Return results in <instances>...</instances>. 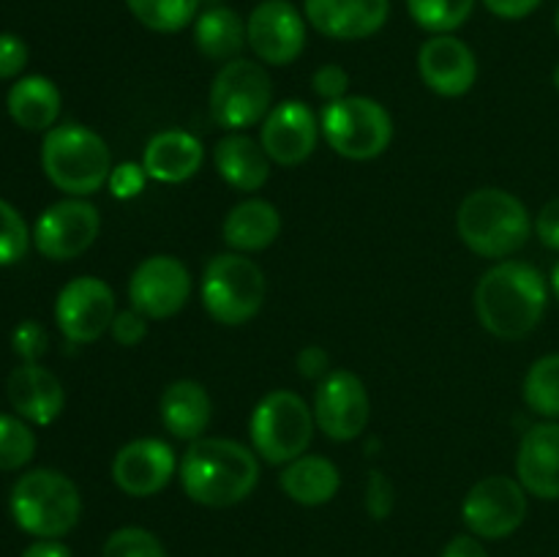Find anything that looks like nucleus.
I'll list each match as a JSON object with an SVG mask.
<instances>
[{
    "label": "nucleus",
    "mask_w": 559,
    "mask_h": 557,
    "mask_svg": "<svg viewBox=\"0 0 559 557\" xmlns=\"http://www.w3.org/2000/svg\"><path fill=\"white\" fill-rule=\"evenodd\" d=\"M257 484L260 457L238 440L200 437L180 459V486L197 506L233 508L251 497Z\"/></svg>",
    "instance_id": "obj_2"
},
{
    "label": "nucleus",
    "mask_w": 559,
    "mask_h": 557,
    "mask_svg": "<svg viewBox=\"0 0 559 557\" xmlns=\"http://www.w3.org/2000/svg\"><path fill=\"white\" fill-rule=\"evenodd\" d=\"M284 495L293 502L306 508L325 506L336 497L338 486H342V475L338 467L328 457H317V453H304V457L293 459L284 464L282 475H278Z\"/></svg>",
    "instance_id": "obj_27"
},
{
    "label": "nucleus",
    "mask_w": 559,
    "mask_h": 557,
    "mask_svg": "<svg viewBox=\"0 0 559 557\" xmlns=\"http://www.w3.org/2000/svg\"><path fill=\"white\" fill-rule=\"evenodd\" d=\"M533 229L546 249L559 251V197H555V200H549L540 208L538 216H535Z\"/></svg>",
    "instance_id": "obj_41"
},
{
    "label": "nucleus",
    "mask_w": 559,
    "mask_h": 557,
    "mask_svg": "<svg viewBox=\"0 0 559 557\" xmlns=\"http://www.w3.org/2000/svg\"><path fill=\"white\" fill-rule=\"evenodd\" d=\"M33 233L11 202L0 200V268L14 265L31 249Z\"/></svg>",
    "instance_id": "obj_33"
},
{
    "label": "nucleus",
    "mask_w": 559,
    "mask_h": 557,
    "mask_svg": "<svg viewBox=\"0 0 559 557\" xmlns=\"http://www.w3.org/2000/svg\"><path fill=\"white\" fill-rule=\"evenodd\" d=\"M102 216L85 197H69L49 205L33 224V246L52 262H69L85 254L98 238Z\"/></svg>",
    "instance_id": "obj_11"
},
{
    "label": "nucleus",
    "mask_w": 559,
    "mask_h": 557,
    "mask_svg": "<svg viewBox=\"0 0 559 557\" xmlns=\"http://www.w3.org/2000/svg\"><path fill=\"white\" fill-rule=\"evenodd\" d=\"M194 44L205 58L229 63L246 47V22L227 5H211L194 20Z\"/></svg>",
    "instance_id": "obj_28"
},
{
    "label": "nucleus",
    "mask_w": 559,
    "mask_h": 557,
    "mask_svg": "<svg viewBox=\"0 0 559 557\" xmlns=\"http://www.w3.org/2000/svg\"><path fill=\"white\" fill-rule=\"evenodd\" d=\"M442 557H489V552H486V546L480 544L478 535L467 533L448 541L445 549H442Z\"/></svg>",
    "instance_id": "obj_44"
},
{
    "label": "nucleus",
    "mask_w": 559,
    "mask_h": 557,
    "mask_svg": "<svg viewBox=\"0 0 559 557\" xmlns=\"http://www.w3.org/2000/svg\"><path fill=\"white\" fill-rule=\"evenodd\" d=\"M60 104H63V98H60L58 85L41 74L20 76L5 96L11 120L20 129L44 131V134L58 126Z\"/></svg>",
    "instance_id": "obj_26"
},
{
    "label": "nucleus",
    "mask_w": 559,
    "mask_h": 557,
    "mask_svg": "<svg viewBox=\"0 0 559 557\" xmlns=\"http://www.w3.org/2000/svg\"><path fill=\"white\" fill-rule=\"evenodd\" d=\"M462 519L469 533L478 535V538H508L527 519V489L511 475L480 478L464 495Z\"/></svg>",
    "instance_id": "obj_10"
},
{
    "label": "nucleus",
    "mask_w": 559,
    "mask_h": 557,
    "mask_svg": "<svg viewBox=\"0 0 559 557\" xmlns=\"http://www.w3.org/2000/svg\"><path fill=\"white\" fill-rule=\"evenodd\" d=\"M549 284L530 262L500 260L475 287V311L491 336L516 342L530 336L544 320Z\"/></svg>",
    "instance_id": "obj_1"
},
{
    "label": "nucleus",
    "mask_w": 559,
    "mask_h": 557,
    "mask_svg": "<svg viewBox=\"0 0 559 557\" xmlns=\"http://www.w3.org/2000/svg\"><path fill=\"white\" fill-rule=\"evenodd\" d=\"M544 0H484L486 9L500 20H524L533 14Z\"/></svg>",
    "instance_id": "obj_43"
},
{
    "label": "nucleus",
    "mask_w": 559,
    "mask_h": 557,
    "mask_svg": "<svg viewBox=\"0 0 559 557\" xmlns=\"http://www.w3.org/2000/svg\"><path fill=\"white\" fill-rule=\"evenodd\" d=\"M551 82H555V87L559 91V63L555 66V74H551Z\"/></svg>",
    "instance_id": "obj_47"
},
{
    "label": "nucleus",
    "mask_w": 559,
    "mask_h": 557,
    "mask_svg": "<svg viewBox=\"0 0 559 557\" xmlns=\"http://www.w3.org/2000/svg\"><path fill=\"white\" fill-rule=\"evenodd\" d=\"M311 87H314V93L322 98V102L328 104L338 102V98L347 96L349 91L347 69H342L338 63L320 66V69L314 71V76H311Z\"/></svg>",
    "instance_id": "obj_38"
},
{
    "label": "nucleus",
    "mask_w": 559,
    "mask_h": 557,
    "mask_svg": "<svg viewBox=\"0 0 559 557\" xmlns=\"http://www.w3.org/2000/svg\"><path fill=\"white\" fill-rule=\"evenodd\" d=\"M320 131L338 156L349 162H371L391 147L393 118L374 98L344 96L325 104Z\"/></svg>",
    "instance_id": "obj_8"
},
{
    "label": "nucleus",
    "mask_w": 559,
    "mask_h": 557,
    "mask_svg": "<svg viewBox=\"0 0 559 557\" xmlns=\"http://www.w3.org/2000/svg\"><path fill=\"white\" fill-rule=\"evenodd\" d=\"M140 25L153 33H180L200 16L202 0H123Z\"/></svg>",
    "instance_id": "obj_29"
},
{
    "label": "nucleus",
    "mask_w": 559,
    "mask_h": 557,
    "mask_svg": "<svg viewBox=\"0 0 559 557\" xmlns=\"http://www.w3.org/2000/svg\"><path fill=\"white\" fill-rule=\"evenodd\" d=\"M475 0H407V11L415 25L437 33H453L473 16Z\"/></svg>",
    "instance_id": "obj_31"
},
{
    "label": "nucleus",
    "mask_w": 559,
    "mask_h": 557,
    "mask_svg": "<svg viewBox=\"0 0 559 557\" xmlns=\"http://www.w3.org/2000/svg\"><path fill=\"white\" fill-rule=\"evenodd\" d=\"M164 429L178 440H200L213 418L211 393L197 380H175L164 388L158 402Z\"/></svg>",
    "instance_id": "obj_23"
},
{
    "label": "nucleus",
    "mask_w": 559,
    "mask_h": 557,
    "mask_svg": "<svg viewBox=\"0 0 559 557\" xmlns=\"http://www.w3.org/2000/svg\"><path fill=\"white\" fill-rule=\"evenodd\" d=\"M246 42L267 66H289L306 49V20L289 0H262L246 20Z\"/></svg>",
    "instance_id": "obj_15"
},
{
    "label": "nucleus",
    "mask_w": 559,
    "mask_h": 557,
    "mask_svg": "<svg viewBox=\"0 0 559 557\" xmlns=\"http://www.w3.org/2000/svg\"><path fill=\"white\" fill-rule=\"evenodd\" d=\"M393 506H396L393 481L382 470H371L369 481H366V511H369V517L382 522V519L391 517Z\"/></svg>",
    "instance_id": "obj_36"
},
{
    "label": "nucleus",
    "mask_w": 559,
    "mask_h": 557,
    "mask_svg": "<svg viewBox=\"0 0 559 557\" xmlns=\"http://www.w3.org/2000/svg\"><path fill=\"white\" fill-rule=\"evenodd\" d=\"M191 298V273L178 257L153 254L134 268L129 278L131 309L147 320H167L178 315Z\"/></svg>",
    "instance_id": "obj_14"
},
{
    "label": "nucleus",
    "mask_w": 559,
    "mask_h": 557,
    "mask_svg": "<svg viewBox=\"0 0 559 557\" xmlns=\"http://www.w3.org/2000/svg\"><path fill=\"white\" fill-rule=\"evenodd\" d=\"M516 478L527 495L559 500V424L544 420L524 431L516 453Z\"/></svg>",
    "instance_id": "obj_20"
},
{
    "label": "nucleus",
    "mask_w": 559,
    "mask_h": 557,
    "mask_svg": "<svg viewBox=\"0 0 559 557\" xmlns=\"http://www.w3.org/2000/svg\"><path fill=\"white\" fill-rule=\"evenodd\" d=\"M102 557H167V549L151 530L120 528L104 541Z\"/></svg>",
    "instance_id": "obj_34"
},
{
    "label": "nucleus",
    "mask_w": 559,
    "mask_h": 557,
    "mask_svg": "<svg viewBox=\"0 0 559 557\" xmlns=\"http://www.w3.org/2000/svg\"><path fill=\"white\" fill-rule=\"evenodd\" d=\"M320 134V120L314 112L298 98H287L265 115L260 142L273 164L298 167L314 153Z\"/></svg>",
    "instance_id": "obj_17"
},
{
    "label": "nucleus",
    "mask_w": 559,
    "mask_h": 557,
    "mask_svg": "<svg viewBox=\"0 0 559 557\" xmlns=\"http://www.w3.org/2000/svg\"><path fill=\"white\" fill-rule=\"evenodd\" d=\"M147 180L151 178H147L142 164L126 162V164H118V167H112V175H109L107 186L109 191H112L115 200H134V197L142 194Z\"/></svg>",
    "instance_id": "obj_37"
},
{
    "label": "nucleus",
    "mask_w": 559,
    "mask_h": 557,
    "mask_svg": "<svg viewBox=\"0 0 559 557\" xmlns=\"http://www.w3.org/2000/svg\"><path fill=\"white\" fill-rule=\"evenodd\" d=\"M371 399L364 380L349 369L328 371L314 393L317 429L336 442L360 437L369 426Z\"/></svg>",
    "instance_id": "obj_12"
},
{
    "label": "nucleus",
    "mask_w": 559,
    "mask_h": 557,
    "mask_svg": "<svg viewBox=\"0 0 559 557\" xmlns=\"http://www.w3.org/2000/svg\"><path fill=\"white\" fill-rule=\"evenodd\" d=\"M213 164L227 186L238 191H257L271 178V158L262 142L251 140L243 131H229L213 151Z\"/></svg>",
    "instance_id": "obj_24"
},
{
    "label": "nucleus",
    "mask_w": 559,
    "mask_h": 557,
    "mask_svg": "<svg viewBox=\"0 0 559 557\" xmlns=\"http://www.w3.org/2000/svg\"><path fill=\"white\" fill-rule=\"evenodd\" d=\"M420 80L437 96L459 98L478 82V58L453 33H437L418 52Z\"/></svg>",
    "instance_id": "obj_18"
},
{
    "label": "nucleus",
    "mask_w": 559,
    "mask_h": 557,
    "mask_svg": "<svg viewBox=\"0 0 559 557\" xmlns=\"http://www.w3.org/2000/svg\"><path fill=\"white\" fill-rule=\"evenodd\" d=\"M555 31H557V36H559V9H557V16H555Z\"/></svg>",
    "instance_id": "obj_48"
},
{
    "label": "nucleus",
    "mask_w": 559,
    "mask_h": 557,
    "mask_svg": "<svg viewBox=\"0 0 559 557\" xmlns=\"http://www.w3.org/2000/svg\"><path fill=\"white\" fill-rule=\"evenodd\" d=\"M41 167L55 189L69 197H91L112 175V153L102 134L80 123L55 126L44 134Z\"/></svg>",
    "instance_id": "obj_4"
},
{
    "label": "nucleus",
    "mask_w": 559,
    "mask_h": 557,
    "mask_svg": "<svg viewBox=\"0 0 559 557\" xmlns=\"http://www.w3.org/2000/svg\"><path fill=\"white\" fill-rule=\"evenodd\" d=\"M211 115L222 129L243 131L265 120L273 104V82L265 66L235 58L222 63L211 85Z\"/></svg>",
    "instance_id": "obj_9"
},
{
    "label": "nucleus",
    "mask_w": 559,
    "mask_h": 557,
    "mask_svg": "<svg viewBox=\"0 0 559 557\" xmlns=\"http://www.w3.org/2000/svg\"><path fill=\"white\" fill-rule=\"evenodd\" d=\"M20 557H71V549L60 538H38Z\"/></svg>",
    "instance_id": "obj_45"
},
{
    "label": "nucleus",
    "mask_w": 559,
    "mask_h": 557,
    "mask_svg": "<svg viewBox=\"0 0 559 557\" xmlns=\"http://www.w3.org/2000/svg\"><path fill=\"white\" fill-rule=\"evenodd\" d=\"M11 519L33 538H63L82 517V497L60 470L38 467L20 475L9 495Z\"/></svg>",
    "instance_id": "obj_5"
},
{
    "label": "nucleus",
    "mask_w": 559,
    "mask_h": 557,
    "mask_svg": "<svg viewBox=\"0 0 559 557\" xmlns=\"http://www.w3.org/2000/svg\"><path fill=\"white\" fill-rule=\"evenodd\" d=\"M202 162H205L202 142L180 129L153 134L142 153V167H145L147 178L158 180V183H183L200 173Z\"/></svg>",
    "instance_id": "obj_22"
},
{
    "label": "nucleus",
    "mask_w": 559,
    "mask_h": 557,
    "mask_svg": "<svg viewBox=\"0 0 559 557\" xmlns=\"http://www.w3.org/2000/svg\"><path fill=\"white\" fill-rule=\"evenodd\" d=\"M5 396L14 413L33 426H49L66 407L63 382L38 364H22L5 380Z\"/></svg>",
    "instance_id": "obj_21"
},
{
    "label": "nucleus",
    "mask_w": 559,
    "mask_h": 557,
    "mask_svg": "<svg viewBox=\"0 0 559 557\" xmlns=\"http://www.w3.org/2000/svg\"><path fill=\"white\" fill-rule=\"evenodd\" d=\"M456 229L469 251L486 260H502L527 244L533 218L516 194L486 186L464 197L456 213Z\"/></svg>",
    "instance_id": "obj_3"
},
{
    "label": "nucleus",
    "mask_w": 559,
    "mask_h": 557,
    "mask_svg": "<svg viewBox=\"0 0 559 557\" xmlns=\"http://www.w3.org/2000/svg\"><path fill=\"white\" fill-rule=\"evenodd\" d=\"M304 14L322 36L360 42L385 27L391 0H304Z\"/></svg>",
    "instance_id": "obj_19"
},
{
    "label": "nucleus",
    "mask_w": 559,
    "mask_h": 557,
    "mask_svg": "<svg viewBox=\"0 0 559 557\" xmlns=\"http://www.w3.org/2000/svg\"><path fill=\"white\" fill-rule=\"evenodd\" d=\"M115 315L112 287L98 276L71 278L55 300V322L74 344L98 342L112 328Z\"/></svg>",
    "instance_id": "obj_13"
},
{
    "label": "nucleus",
    "mask_w": 559,
    "mask_h": 557,
    "mask_svg": "<svg viewBox=\"0 0 559 557\" xmlns=\"http://www.w3.org/2000/svg\"><path fill=\"white\" fill-rule=\"evenodd\" d=\"M49 336L41 322L22 320L11 333V349L22 358V364H38L41 355L47 353Z\"/></svg>",
    "instance_id": "obj_35"
},
{
    "label": "nucleus",
    "mask_w": 559,
    "mask_h": 557,
    "mask_svg": "<svg viewBox=\"0 0 559 557\" xmlns=\"http://www.w3.org/2000/svg\"><path fill=\"white\" fill-rule=\"evenodd\" d=\"M27 58V44L22 42L16 33H0V80H14L25 71Z\"/></svg>",
    "instance_id": "obj_40"
},
{
    "label": "nucleus",
    "mask_w": 559,
    "mask_h": 557,
    "mask_svg": "<svg viewBox=\"0 0 559 557\" xmlns=\"http://www.w3.org/2000/svg\"><path fill=\"white\" fill-rule=\"evenodd\" d=\"M328 364H331V358H328L325 349L317 347V344H309V347H304L298 353V371L300 377H309V380H322V377H328Z\"/></svg>",
    "instance_id": "obj_42"
},
{
    "label": "nucleus",
    "mask_w": 559,
    "mask_h": 557,
    "mask_svg": "<svg viewBox=\"0 0 559 557\" xmlns=\"http://www.w3.org/2000/svg\"><path fill=\"white\" fill-rule=\"evenodd\" d=\"M36 457V435L20 415L0 413V470L14 473Z\"/></svg>",
    "instance_id": "obj_32"
},
{
    "label": "nucleus",
    "mask_w": 559,
    "mask_h": 557,
    "mask_svg": "<svg viewBox=\"0 0 559 557\" xmlns=\"http://www.w3.org/2000/svg\"><path fill=\"white\" fill-rule=\"evenodd\" d=\"M282 233V213L273 202L249 197L238 202L224 218V244L233 251L249 254V251H262L273 244Z\"/></svg>",
    "instance_id": "obj_25"
},
{
    "label": "nucleus",
    "mask_w": 559,
    "mask_h": 557,
    "mask_svg": "<svg viewBox=\"0 0 559 557\" xmlns=\"http://www.w3.org/2000/svg\"><path fill=\"white\" fill-rule=\"evenodd\" d=\"M178 470L169 442L158 437H136L126 442L112 459V481L123 495L153 497L164 491Z\"/></svg>",
    "instance_id": "obj_16"
},
{
    "label": "nucleus",
    "mask_w": 559,
    "mask_h": 557,
    "mask_svg": "<svg viewBox=\"0 0 559 557\" xmlns=\"http://www.w3.org/2000/svg\"><path fill=\"white\" fill-rule=\"evenodd\" d=\"M147 322L151 320H147L145 315H140L136 309H123L115 315L109 333H112L115 342L123 344V347H136V344L145 342Z\"/></svg>",
    "instance_id": "obj_39"
},
{
    "label": "nucleus",
    "mask_w": 559,
    "mask_h": 557,
    "mask_svg": "<svg viewBox=\"0 0 559 557\" xmlns=\"http://www.w3.org/2000/svg\"><path fill=\"white\" fill-rule=\"evenodd\" d=\"M202 306L222 325H246L265 304V273L240 251L216 254L200 284Z\"/></svg>",
    "instance_id": "obj_7"
},
{
    "label": "nucleus",
    "mask_w": 559,
    "mask_h": 557,
    "mask_svg": "<svg viewBox=\"0 0 559 557\" xmlns=\"http://www.w3.org/2000/svg\"><path fill=\"white\" fill-rule=\"evenodd\" d=\"M524 402L540 418H559V355H544L535 360L524 377Z\"/></svg>",
    "instance_id": "obj_30"
},
{
    "label": "nucleus",
    "mask_w": 559,
    "mask_h": 557,
    "mask_svg": "<svg viewBox=\"0 0 559 557\" xmlns=\"http://www.w3.org/2000/svg\"><path fill=\"white\" fill-rule=\"evenodd\" d=\"M314 410L295 391H271L257 402L249 420L251 448L267 464L304 457L314 437Z\"/></svg>",
    "instance_id": "obj_6"
},
{
    "label": "nucleus",
    "mask_w": 559,
    "mask_h": 557,
    "mask_svg": "<svg viewBox=\"0 0 559 557\" xmlns=\"http://www.w3.org/2000/svg\"><path fill=\"white\" fill-rule=\"evenodd\" d=\"M551 293H555V298L559 300V262L555 265V271H551Z\"/></svg>",
    "instance_id": "obj_46"
}]
</instances>
